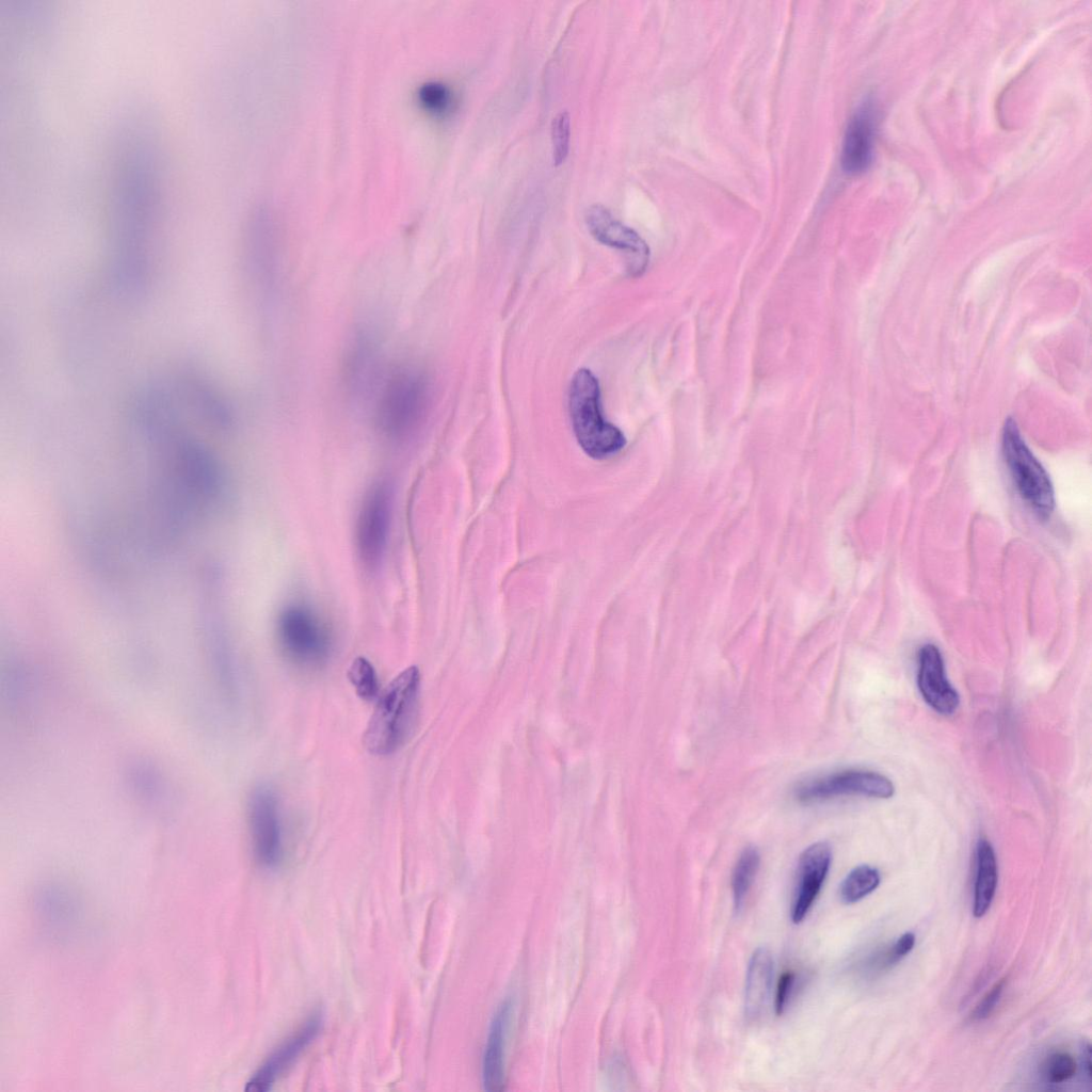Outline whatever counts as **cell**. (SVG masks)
Here are the masks:
<instances>
[{"mask_svg": "<svg viewBox=\"0 0 1092 1092\" xmlns=\"http://www.w3.org/2000/svg\"><path fill=\"white\" fill-rule=\"evenodd\" d=\"M149 139L129 140L117 159L109 232V278L116 294H144L152 270L159 178Z\"/></svg>", "mask_w": 1092, "mask_h": 1092, "instance_id": "6da1fadb", "label": "cell"}, {"mask_svg": "<svg viewBox=\"0 0 1092 1092\" xmlns=\"http://www.w3.org/2000/svg\"><path fill=\"white\" fill-rule=\"evenodd\" d=\"M375 391V423L385 436L404 440L419 430L431 401V385L422 371L412 367L398 368Z\"/></svg>", "mask_w": 1092, "mask_h": 1092, "instance_id": "7a4b0ae2", "label": "cell"}, {"mask_svg": "<svg viewBox=\"0 0 1092 1092\" xmlns=\"http://www.w3.org/2000/svg\"><path fill=\"white\" fill-rule=\"evenodd\" d=\"M420 690V672L410 667L381 693L364 734L366 749L374 755L397 751L411 730Z\"/></svg>", "mask_w": 1092, "mask_h": 1092, "instance_id": "3957f363", "label": "cell"}, {"mask_svg": "<svg viewBox=\"0 0 1092 1092\" xmlns=\"http://www.w3.org/2000/svg\"><path fill=\"white\" fill-rule=\"evenodd\" d=\"M568 407L577 441L589 456L605 460L625 447L624 434L603 416L599 384L589 369L580 368L574 373Z\"/></svg>", "mask_w": 1092, "mask_h": 1092, "instance_id": "277c9868", "label": "cell"}, {"mask_svg": "<svg viewBox=\"0 0 1092 1092\" xmlns=\"http://www.w3.org/2000/svg\"><path fill=\"white\" fill-rule=\"evenodd\" d=\"M1003 461L1023 501L1041 518H1047L1055 508V492L1050 478L1025 443L1017 424L1006 420L1001 434Z\"/></svg>", "mask_w": 1092, "mask_h": 1092, "instance_id": "5b68a950", "label": "cell"}, {"mask_svg": "<svg viewBox=\"0 0 1092 1092\" xmlns=\"http://www.w3.org/2000/svg\"><path fill=\"white\" fill-rule=\"evenodd\" d=\"M278 639L286 656L302 667H319L331 653V637L325 625L305 607H290L282 613Z\"/></svg>", "mask_w": 1092, "mask_h": 1092, "instance_id": "8992f818", "label": "cell"}, {"mask_svg": "<svg viewBox=\"0 0 1092 1092\" xmlns=\"http://www.w3.org/2000/svg\"><path fill=\"white\" fill-rule=\"evenodd\" d=\"M894 792V784L888 777L861 769L820 776L800 784L794 790L796 798L801 802L822 801L848 794L888 799Z\"/></svg>", "mask_w": 1092, "mask_h": 1092, "instance_id": "52a82bcc", "label": "cell"}, {"mask_svg": "<svg viewBox=\"0 0 1092 1092\" xmlns=\"http://www.w3.org/2000/svg\"><path fill=\"white\" fill-rule=\"evenodd\" d=\"M278 243L271 223L260 219L251 224L245 238L243 268L258 294H271L277 285L282 266Z\"/></svg>", "mask_w": 1092, "mask_h": 1092, "instance_id": "ba28073f", "label": "cell"}, {"mask_svg": "<svg viewBox=\"0 0 1092 1092\" xmlns=\"http://www.w3.org/2000/svg\"><path fill=\"white\" fill-rule=\"evenodd\" d=\"M248 824L256 860L263 867H275L283 855V840L278 803L272 789L260 786L253 791Z\"/></svg>", "mask_w": 1092, "mask_h": 1092, "instance_id": "9c48e42d", "label": "cell"}, {"mask_svg": "<svg viewBox=\"0 0 1092 1092\" xmlns=\"http://www.w3.org/2000/svg\"><path fill=\"white\" fill-rule=\"evenodd\" d=\"M584 219L595 240L624 253L629 275L639 276L646 270L649 248L636 230L615 219L599 204L590 206Z\"/></svg>", "mask_w": 1092, "mask_h": 1092, "instance_id": "30bf717a", "label": "cell"}, {"mask_svg": "<svg viewBox=\"0 0 1092 1092\" xmlns=\"http://www.w3.org/2000/svg\"><path fill=\"white\" fill-rule=\"evenodd\" d=\"M379 356L380 343L374 331L367 325L355 328L342 362L344 387L354 398L362 399L375 391Z\"/></svg>", "mask_w": 1092, "mask_h": 1092, "instance_id": "8fae6325", "label": "cell"}, {"mask_svg": "<svg viewBox=\"0 0 1092 1092\" xmlns=\"http://www.w3.org/2000/svg\"><path fill=\"white\" fill-rule=\"evenodd\" d=\"M322 1027V1015L312 1012L302 1025L284 1040L246 1082L245 1090L264 1092L299 1059L317 1038Z\"/></svg>", "mask_w": 1092, "mask_h": 1092, "instance_id": "7c38bea8", "label": "cell"}, {"mask_svg": "<svg viewBox=\"0 0 1092 1092\" xmlns=\"http://www.w3.org/2000/svg\"><path fill=\"white\" fill-rule=\"evenodd\" d=\"M390 515V493L375 487L366 498L357 523V547L362 560L373 566L383 556Z\"/></svg>", "mask_w": 1092, "mask_h": 1092, "instance_id": "4fadbf2b", "label": "cell"}, {"mask_svg": "<svg viewBox=\"0 0 1092 1092\" xmlns=\"http://www.w3.org/2000/svg\"><path fill=\"white\" fill-rule=\"evenodd\" d=\"M831 861V848L823 841L813 844L800 855L791 905V919L794 924L801 922L812 909L826 878Z\"/></svg>", "mask_w": 1092, "mask_h": 1092, "instance_id": "5bb4252c", "label": "cell"}, {"mask_svg": "<svg viewBox=\"0 0 1092 1092\" xmlns=\"http://www.w3.org/2000/svg\"><path fill=\"white\" fill-rule=\"evenodd\" d=\"M917 685L926 703L942 714H952L960 697L946 677L943 656L934 644L924 645L918 653Z\"/></svg>", "mask_w": 1092, "mask_h": 1092, "instance_id": "9a60e30c", "label": "cell"}, {"mask_svg": "<svg viewBox=\"0 0 1092 1092\" xmlns=\"http://www.w3.org/2000/svg\"><path fill=\"white\" fill-rule=\"evenodd\" d=\"M876 113L870 101L863 102L852 114L845 130L840 162L851 175L865 172L872 162Z\"/></svg>", "mask_w": 1092, "mask_h": 1092, "instance_id": "2e32d148", "label": "cell"}, {"mask_svg": "<svg viewBox=\"0 0 1092 1092\" xmlns=\"http://www.w3.org/2000/svg\"><path fill=\"white\" fill-rule=\"evenodd\" d=\"M512 1003L503 1000L491 1022L482 1062V1079L485 1090L497 1092L504 1085V1048Z\"/></svg>", "mask_w": 1092, "mask_h": 1092, "instance_id": "e0dca14e", "label": "cell"}, {"mask_svg": "<svg viewBox=\"0 0 1092 1092\" xmlns=\"http://www.w3.org/2000/svg\"><path fill=\"white\" fill-rule=\"evenodd\" d=\"M773 979V960L766 948H758L751 957L745 980V1014L756 1019L764 1012Z\"/></svg>", "mask_w": 1092, "mask_h": 1092, "instance_id": "ac0fdd59", "label": "cell"}, {"mask_svg": "<svg viewBox=\"0 0 1092 1092\" xmlns=\"http://www.w3.org/2000/svg\"><path fill=\"white\" fill-rule=\"evenodd\" d=\"M998 880L997 861L991 842L981 838L976 847V876L973 913L982 917L990 909Z\"/></svg>", "mask_w": 1092, "mask_h": 1092, "instance_id": "d6986e66", "label": "cell"}, {"mask_svg": "<svg viewBox=\"0 0 1092 1092\" xmlns=\"http://www.w3.org/2000/svg\"><path fill=\"white\" fill-rule=\"evenodd\" d=\"M128 784L133 794L148 805H160L167 798V784L151 762L136 760L128 769Z\"/></svg>", "mask_w": 1092, "mask_h": 1092, "instance_id": "ffe728a7", "label": "cell"}, {"mask_svg": "<svg viewBox=\"0 0 1092 1092\" xmlns=\"http://www.w3.org/2000/svg\"><path fill=\"white\" fill-rule=\"evenodd\" d=\"M760 863V855L756 848H745L735 867L732 874V888L734 896L735 908L739 911L749 894V890L755 880Z\"/></svg>", "mask_w": 1092, "mask_h": 1092, "instance_id": "44dd1931", "label": "cell"}, {"mask_svg": "<svg viewBox=\"0 0 1092 1092\" xmlns=\"http://www.w3.org/2000/svg\"><path fill=\"white\" fill-rule=\"evenodd\" d=\"M877 868L861 865L852 869L839 886V897L845 903H854L871 894L880 884Z\"/></svg>", "mask_w": 1092, "mask_h": 1092, "instance_id": "7402d4cb", "label": "cell"}, {"mask_svg": "<svg viewBox=\"0 0 1092 1092\" xmlns=\"http://www.w3.org/2000/svg\"><path fill=\"white\" fill-rule=\"evenodd\" d=\"M348 677L360 698L370 701L376 696L378 676L373 665L366 658L357 657L352 661Z\"/></svg>", "mask_w": 1092, "mask_h": 1092, "instance_id": "603a6c76", "label": "cell"}, {"mask_svg": "<svg viewBox=\"0 0 1092 1092\" xmlns=\"http://www.w3.org/2000/svg\"><path fill=\"white\" fill-rule=\"evenodd\" d=\"M1077 1063L1066 1051H1054L1042 1064V1076L1048 1085H1061L1075 1076Z\"/></svg>", "mask_w": 1092, "mask_h": 1092, "instance_id": "cb8c5ba5", "label": "cell"}, {"mask_svg": "<svg viewBox=\"0 0 1092 1092\" xmlns=\"http://www.w3.org/2000/svg\"><path fill=\"white\" fill-rule=\"evenodd\" d=\"M419 100L423 108L435 115H446L453 108L451 90L440 82H428L420 87Z\"/></svg>", "mask_w": 1092, "mask_h": 1092, "instance_id": "d4e9b609", "label": "cell"}, {"mask_svg": "<svg viewBox=\"0 0 1092 1092\" xmlns=\"http://www.w3.org/2000/svg\"><path fill=\"white\" fill-rule=\"evenodd\" d=\"M571 117L567 111L558 113L551 122L552 161L556 166L564 163L569 151Z\"/></svg>", "mask_w": 1092, "mask_h": 1092, "instance_id": "484cf974", "label": "cell"}, {"mask_svg": "<svg viewBox=\"0 0 1092 1092\" xmlns=\"http://www.w3.org/2000/svg\"><path fill=\"white\" fill-rule=\"evenodd\" d=\"M915 934L906 932L902 934L887 950L880 952L870 959L867 966L870 969H885L892 965H895L901 959H903L915 945Z\"/></svg>", "mask_w": 1092, "mask_h": 1092, "instance_id": "4316f807", "label": "cell"}, {"mask_svg": "<svg viewBox=\"0 0 1092 1092\" xmlns=\"http://www.w3.org/2000/svg\"><path fill=\"white\" fill-rule=\"evenodd\" d=\"M1005 983H1006L1005 979L999 980L986 993V995L983 997V999L978 1003V1006L974 1010L973 1015H971L973 1019H975V1021H982V1019L987 1018L992 1014V1012L995 1010V1008H996V1006H997V1003H998V1001H999V999L1001 997V994H1002L1003 987H1005Z\"/></svg>", "mask_w": 1092, "mask_h": 1092, "instance_id": "83f0119b", "label": "cell"}, {"mask_svg": "<svg viewBox=\"0 0 1092 1092\" xmlns=\"http://www.w3.org/2000/svg\"><path fill=\"white\" fill-rule=\"evenodd\" d=\"M796 979V974L792 971H786L781 976L775 995V1012L777 1015L783 1014L786 1010L793 994Z\"/></svg>", "mask_w": 1092, "mask_h": 1092, "instance_id": "f1b7e54d", "label": "cell"}, {"mask_svg": "<svg viewBox=\"0 0 1092 1092\" xmlns=\"http://www.w3.org/2000/svg\"><path fill=\"white\" fill-rule=\"evenodd\" d=\"M1082 1069L1088 1082L1091 1080V1047L1086 1044L1082 1048Z\"/></svg>", "mask_w": 1092, "mask_h": 1092, "instance_id": "f546056e", "label": "cell"}]
</instances>
